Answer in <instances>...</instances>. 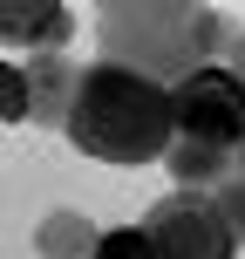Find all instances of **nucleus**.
Masks as SVG:
<instances>
[{
  "instance_id": "1",
  "label": "nucleus",
  "mask_w": 245,
  "mask_h": 259,
  "mask_svg": "<svg viewBox=\"0 0 245 259\" xmlns=\"http://www.w3.org/2000/svg\"><path fill=\"white\" fill-rule=\"evenodd\" d=\"M95 48H103V62L177 89L238 48V27L205 0H109L95 14Z\"/></svg>"
},
{
  "instance_id": "2",
  "label": "nucleus",
  "mask_w": 245,
  "mask_h": 259,
  "mask_svg": "<svg viewBox=\"0 0 245 259\" xmlns=\"http://www.w3.org/2000/svg\"><path fill=\"white\" fill-rule=\"evenodd\" d=\"M68 143L103 164H157L177 143V103L164 82L136 75V68L89 62L75 116H68Z\"/></svg>"
},
{
  "instance_id": "3",
  "label": "nucleus",
  "mask_w": 245,
  "mask_h": 259,
  "mask_svg": "<svg viewBox=\"0 0 245 259\" xmlns=\"http://www.w3.org/2000/svg\"><path fill=\"white\" fill-rule=\"evenodd\" d=\"M157 259H238V232L225 219L218 191H170L143 211Z\"/></svg>"
},
{
  "instance_id": "4",
  "label": "nucleus",
  "mask_w": 245,
  "mask_h": 259,
  "mask_svg": "<svg viewBox=\"0 0 245 259\" xmlns=\"http://www.w3.org/2000/svg\"><path fill=\"white\" fill-rule=\"evenodd\" d=\"M170 103H177V137L184 143H211V150H232V157L245 150V82L225 62L177 82Z\"/></svg>"
},
{
  "instance_id": "5",
  "label": "nucleus",
  "mask_w": 245,
  "mask_h": 259,
  "mask_svg": "<svg viewBox=\"0 0 245 259\" xmlns=\"http://www.w3.org/2000/svg\"><path fill=\"white\" fill-rule=\"evenodd\" d=\"M21 75H27V123H41V130H68L75 96H82V75H89V68L68 62V55H27Z\"/></svg>"
},
{
  "instance_id": "6",
  "label": "nucleus",
  "mask_w": 245,
  "mask_h": 259,
  "mask_svg": "<svg viewBox=\"0 0 245 259\" xmlns=\"http://www.w3.org/2000/svg\"><path fill=\"white\" fill-rule=\"evenodd\" d=\"M0 41H7V55H68V41H75V7H62V0H14V7H0Z\"/></svg>"
},
{
  "instance_id": "7",
  "label": "nucleus",
  "mask_w": 245,
  "mask_h": 259,
  "mask_svg": "<svg viewBox=\"0 0 245 259\" xmlns=\"http://www.w3.org/2000/svg\"><path fill=\"white\" fill-rule=\"evenodd\" d=\"M34 252L41 259H95L103 252V232H95L82 211H48L41 232H34Z\"/></svg>"
},
{
  "instance_id": "8",
  "label": "nucleus",
  "mask_w": 245,
  "mask_h": 259,
  "mask_svg": "<svg viewBox=\"0 0 245 259\" xmlns=\"http://www.w3.org/2000/svg\"><path fill=\"white\" fill-rule=\"evenodd\" d=\"M95 259H157V246H150L143 225H136V232L123 225V232H103V252H95Z\"/></svg>"
},
{
  "instance_id": "9",
  "label": "nucleus",
  "mask_w": 245,
  "mask_h": 259,
  "mask_svg": "<svg viewBox=\"0 0 245 259\" xmlns=\"http://www.w3.org/2000/svg\"><path fill=\"white\" fill-rule=\"evenodd\" d=\"M0 116L27 123V75H21V62H7V75H0Z\"/></svg>"
},
{
  "instance_id": "10",
  "label": "nucleus",
  "mask_w": 245,
  "mask_h": 259,
  "mask_svg": "<svg viewBox=\"0 0 245 259\" xmlns=\"http://www.w3.org/2000/svg\"><path fill=\"white\" fill-rule=\"evenodd\" d=\"M218 205H225V219H232V232H238V246H245V178H238V170L218 184Z\"/></svg>"
},
{
  "instance_id": "11",
  "label": "nucleus",
  "mask_w": 245,
  "mask_h": 259,
  "mask_svg": "<svg viewBox=\"0 0 245 259\" xmlns=\"http://www.w3.org/2000/svg\"><path fill=\"white\" fill-rule=\"evenodd\" d=\"M225 68H232V75L245 82V34H238V48H232V55H225Z\"/></svg>"
},
{
  "instance_id": "12",
  "label": "nucleus",
  "mask_w": 245,
  "mask_h": 259,
  "mask_svg": "<svg viewBox=\"0 0 245 259\" xmlns=\"http://www.w3.org/2000/svg\"><path fill=\"white\" fill-rule=\"evenodd\" d=\"M238 178H245V150H238Z\"/></svg>"
}]
</instances>
